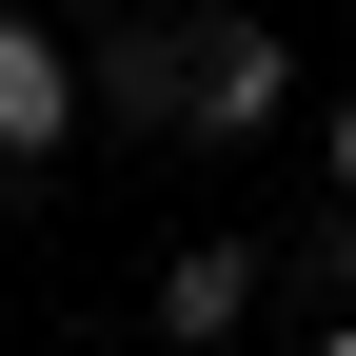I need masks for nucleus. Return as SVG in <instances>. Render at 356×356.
Wrapping results in <instances>:
<instances>
[{
  "mask_svg": "<svg viewBox=\"0 0 356 356\" xmlns=\"http://www.w3.org/2000/svg\"><path fill=\"white\" fill-rule=\"evenodd\" d=\"M277 99H297L277 20H178V119L198 139H277Z\"/></svg>",
  "mask_w": 356,
  "mask_h": 356,
  "instance_id": "obj_1",
  "label": "nucleus"
},
{
  "mask_svg": "<svg viewBox=\"0 0 356 356\" xmlns=\"http://www.w3.org/2000/svg\"><path fill=\"white\" fill-rule=\"evenodd\" d=\"M60 139H79V60L20 20V0H0V178H40Z\"/></svg>",
  "mask_w": 356,
  "mask_h": 356,
  "instance_id": "obj_2",
  "label": "nucleus"
},
{
  "mask_svg": "<svg viewBox=\"0 0 356 356\" xmlns=\"http://www.w3.org/2000/svg\"><path fill=\"white\" fill-rule=\"evenodd\" d=\"M238 317H257V238H178V257H159V337H178V356H218Z\"/></svg>",
  "mask_w": 356,
  "mask_h": 356,
  "instance_id": "obj_3",
  "label": "nucleus"
},
{
  "mask_svg": "<svg viewBox=\"0 0 356 356\" xmlns=\"http://www.w3.org/2000/svg\"><path fill=\"white\" fill-rule=\"evenodd\" d=\"M79 99H119V119H178V20H99V40H79Z\"/></svg>",
  "mask_w": 356,
  "mask_h": 356,
  "instance_id": "obj_4",
  "label": "nucleus"
},
{
  "mask_svg": "<svg viewBox=\"0 0 356 356\" xmlns=\"http://www.w3.org/2000/svg\"><path fill=\"white\" fill-rule=\"evenodd\" d=\"M297 297H337V317H356V198L317 218V238H297Z\"/></svg>",
  "mask_w": 356,
  "mask_h": 356,
  "instance_id": "obj_5",
  "label": "nucleus"
},
{
  "mask_svg": "<svg viewBox=\"0 0 356 356\" xmlns=\"http://www.w3.org/2000/svg\"><path fill=\"white\" fill-rule=\"evenodd\" d=\"M317 178H337V198H356V99H337V119H317Z\"/></svg>",
  "mask_w": 356,
  "mask_h": 356,
  "instance_id": "obj_6",
  "label": "nucleus"
},
{
  "mask_svg": "<svg viewBox=\"0 0 356 356\" xmlns=\"http://www.w3.org/2000/svg\"><path fill=\"white\" fill-rule=\"evenodd\" d=\"M317 356H356V317H317Z\"/></svg>",
  "mask_w": 356,
  "mask_h": 356,
  "instance_id": "obj_7",
  "label": "nucleus"
}]
</instances>
